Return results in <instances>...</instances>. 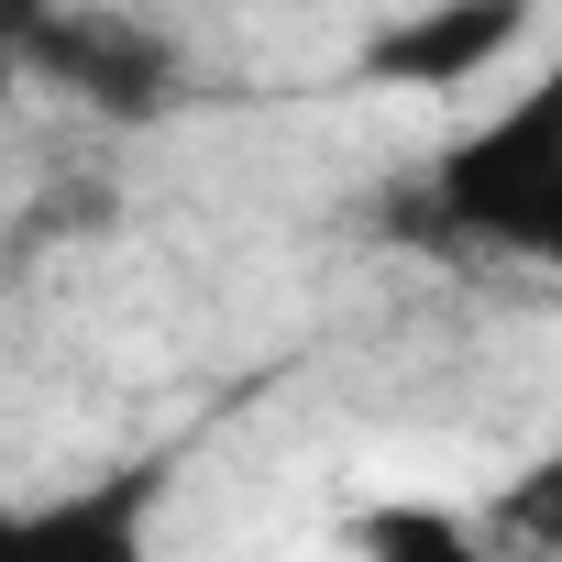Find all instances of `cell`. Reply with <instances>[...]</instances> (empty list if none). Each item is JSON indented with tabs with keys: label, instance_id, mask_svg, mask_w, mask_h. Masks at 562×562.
<instances>
[{
	"label": "cell",
	"instance_id": "obj_3",
	"mask_svg": "<svg viewBox=\"0 0 562 562\" xmlns=\"http://www.w3.org/2000/svg\"><path fill=\"white\" fill-rule=\"evenodd\" d=\"M518 34H529V0H430L419 23H386V34L364 45V67H375L386 89H452V78L496 67Z\"/></svg>",
	"mask_w": 562,
	"mask_h": 562
},
{
	"label": "cell",
	"instance_id": "obj_4",
	"mask_svg": "<svg viewBox=\"0 0 562 562\" xmlns=\"http://www.w3.org/2000/svg\"><path fill=\"white\" fill-rule=\"evenodd\" d=\"M0 562H155L144 485H89L45 507H0Z\"/></svg>",
	"mask_w": 562,
	"mask_h": 562
},
{
	"label": "cell",
	"instance_id": "obj_2",
	"mask_svg": "<svg viewBox=\"0 0 562 562\" xmlns=\"http://www.w3.org/2000/svg\"><path fill=\"white\" fill-rule=\"evenodd\" d=\"M23 56H34V78L45 89H67L78 111H100V122H155L166 100H177V45L155 34V23H122V12H34L23 34H12Z\"/></svg>",
	"mask_w": 562,
	"mask_h": 562
},
{
	"label": "cell",
	"instance_id": "obj_5",
	"mask_svg": "<svg viewBox=\"0 0 562 562\" xmlns=\"http://www.w3.org/2000/svg\"><path fill=\"white\" fill-rule=\"evenodd\" d=\"M342 551H353V562H507V551H496V518H463V507H430V496L353 507Z\"/></svg>",
	"mask_w": 562,
	"mask_h": 562
},
{
	"label": "cell",
	"instance_id": "obj_1",
	"mask_svg": "<svg viewBox=\"0 0 562 562\" xmlns=\"http://www.w3.org/2000/svg\"><path fill=\"white\" fill-rule=\"evenodd\" d=\"M419 210L441 221V243H485V254L551 265L562 254V122H551V89H518L507 111L452 133L430 155V199Z\"/></svg>",
	"mask_w": 562,
	"mask_h": 562
},
{
	"label": "cell",
	"instance_id": "obj_6",
	"mask_svg": "<svg viewBox=\"0 0 562 562\" xmlns=\"http://www.w3.org/2000/svg\"><path fill=\"white\" fill-rule=\"evenodd\" d=\"M34 12H56V0H0V34H23Z\"/></svg>",
	"mask_w": 562,
	"mask_h": 562
}]
</instances>
